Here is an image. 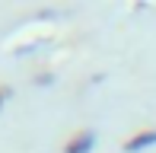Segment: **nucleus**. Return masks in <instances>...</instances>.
Masks as SVG:
<instances>
[{
  "mask_svg": "<svg viewBox=\"0 0 156 153\" xmlns=\"http://www.w3.org/2000/svg\"><path fill=\"white\" fill-rule=\"evenodd\" d=\"M93 147H96V131L83 128V131H76V134L64 144V153H93Z\"/></svg>",
  "mask_w": 156,
  "mask_h": 153,
  "instance_id": "f257e3e1",
  "label": "nucleus"
},
{
  "mask_svg": "<svg viewBox=\"0 0 156 153\" xmlns=\"http://www.w3.org/2000/svg\"><path fill=\"white\" fill-rule=\"evenodd\" d=\"M147 147H156V128L137 131L134 137H127V141H124V150H127V153H140V150H147Z\"/></svg>",
  "mask_w": 156,
  "mask_h": 153,
  "instance_id": "f03ea898",
  "label": "nucleus"
},
{
  "mask_svg": "<svg viewBox=\"0 0 156 153\" xmlns=\"http://www.w3.org/2000/svg\"><path fill=\"white\" fill-rule=\"evenodd\" d=\"M6 99H10V86H0V112H3V105H6Z\"/></svg>",
  "mask_w": 156,
  "mask_h": 153,
  "instance_id": "7ed1b4c3",
  "label": "nucleus"
}]
</instances>
